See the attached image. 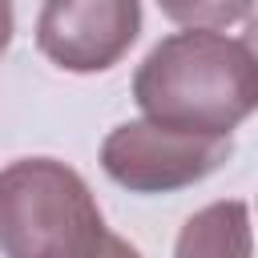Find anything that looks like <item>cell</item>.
I'll use <instances>...</instances> for the list:
<instances>
[{
  "label": "cell",
  "instance_id": "cell-1",
  "mask_svg": "<svg viewBox=\"0 0 258 258\" xmlns=\"http://www.w3.org/2000/svg\"><path fill=\"white\" fill-rule=\"evenodd\" d=\"M133 101L157 125L189 133H234L258 105V60L250 40L185 28L149 48L133 73Z\"/></svg>",
  "mask_w": 258,
  "mask_h": 258
},
{
  "label": "cell",
  "instance_id": "cell-3",
  "mask_svg": "<svg viewBox=\"0 0 258 258\" xmlns=\"http://www.w3.org/2000/svg\"><path fill=\"white\" fill-rule=\"evenodd\" d=\"M234 133H189L157 121H125L101 141V169L129 194H173L218 173Z\"/></svg>",
  "mask_w": 258,
  "mask_h": 258
},
{
  "label": "cell",
  "instance_id": "cell-4",
  "mask_svg": "<svg viewBox=\"0 0 258 258\" xmlns=\"http://www.w3.org/2000/svg\"><path fill=\"white\" fill-rule=\"evenodd\" d=\"M141 32V0H44L36 48L64 73L113 69Z\"/></svg>",
  "mask_w": 258,
  "mask_h": 258
},
{
  "label": "cell",
  "instance_id": "cell-5",
  "mask_svg": "<svg viewBox=\"0 0 258 258\" xmlns=\"http://www.w3.org/2000/svg\"><path fill=\"white\" fill-rule=\"evenodd\" d=\"M173 258H254L250 206L230 198V202H210L206 210L185 218Z\"/></svg>",
  "mask_w": 258,
  "mask_h": 258
},
{
  "label": "cell",
  "instance_id": "cell-2",
  "mask_svg": "<svg viewBox=\"0 0 258 258\" xmlns=\"http://www.w3.org/2000/svg\"><path fill=\"white\" fill-rule=\"evenodd\" d=\"M105 218L89 181L56 157H20L0 169L4 258H93Z\"/></svg>",
  "mask_w": 258,
  "mask_h": 258
},
{
  "label": "cell",
  "instance_id": "cell-7",
  "mask_svg": "<svg viewBox=\"0 0 258 258\" xmlns=\"http://www.w3.org/2000/svg\"><path fill=\"white\" fill-rule=\"evenodd\" d=\"M93 258H141V254H137V246H129L125 238L105 234V242L97 246V254H93Z\"/></svg>",
  "mask_w": 258,
  "mask_h": 258
},
{
  "label": "cell",
  "instance_id": "cell-8",
  "mask_svg": "<svg viewBox=\"0 0 258 258\" xmlns=\"http://www.w3.org/2000/svg\"><path fill=\"white\" fill-rule=\"evenodd\" d=\"M12 32H16V12H12V0H0V52L12 44Z\"/></svg>",
  "mask_w": 258,
  "mask_h": 258
},
{
  "label": "cell",
  "instance_id": "cell-6",
  "mask_svg": "<svg viewBox=\"0 0 258 258\" xmlns=\"http://www.w3.org/2000/svg\"><path fill=\"white\" fill-rule=\"evenodd\" d=\"M157 8H161L173 24H181V28L222 32V28H230V24L250 20L254 0H157Z\"/></svg>",
  "mask_w": 258,
  "mask_h": 258
}]
</instances>
